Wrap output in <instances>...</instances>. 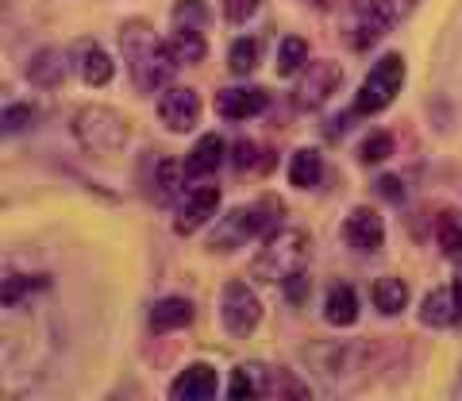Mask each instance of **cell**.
<instances>
[{"label":"cell","instance_id":"11","mask_svg":"<svg viewBox=\"0 0 462 401\" xmlns=\"http://www.w3.org/2000/svg\"><path fill=\"white\" fill-rule=\"evenodd\" d=\"M382 239H385V224H382V217L374 209L358 205V209L346 212V220H343V243L351 251L370 255V251L382 247Z\"/></svg>","mask_w":462,"mask_h":401},{"label":"cell","instance_id":"30","mask_svg":"<svg viewBox=\"0 0 462 401\" xmlns=\"http://www.w3.org/2000/svg\"><path fill=\"white\" fill-rule=\"evenodd\" d=\"M258 12V0H224V20L227 23H247Z\"/></svg>","mask_w":462,"mask_h":401},{"label":"cell","instance_id":"20","mask_svg":"<svg viewBox=\"0 0 462 401\" xmlns=\"http://www.w3.org/2000/svg\"><path fill=\"white\" fill-rule=\"evenodd\" d=\"M78 70L89 85H108L116 74V62L108 59V51H100L97 42H81L78 47Z\"/></svg>","mask_w":462,"mask_h":401},{"label":"cell","instance_id":"15","mask_svg":"<svg viewBox=\"0 0 462 401\" xmlns=\"http://www.w3.org/2000/svg\"><path fill=\"white\" fill-rule=\"evenodd\" d=\"M420 321L428 328H451V324H458L462 321V305H458L455 290L439 285V290L424 294V301H420Z\"/></svg>","mask_w":462,"mask_h":401},{"label":"cell","instance_id":"29","mask_svg":"<svg viewBox=\"0 0 462 401\" xmlns=\"http://www.w3.org/2000/svg\"><path fill=\"white\" fill-rule=\"evenodd\" d=\"M181 174H185V166L178 163H158V185H162V193L173 197L181 190Z\"/></svg>","mask_w":462,"mask_h":401},{"label":"cell","instance_id":"25","mask_svg":"<svg viewBox=\"0 0 462 401\" xmlns=\"http://www.w3.org/2000/svg\"><path fill=\"white\" fill-rule=\"evenodd\" d=\"M305 66H309V42L300 35L282 39V47H278V78L305 74Z\"/></svg>","mask_w":462,"mask_h":401},{"label":"cell","instance_id":"9","mask_svg":"<svg viewBox=\"0 0 462 401\" xmlns=\"http://www.w3.org/2000/svg\"><path fill=\"white\" fill-rule=\"evenodd\" d=\"M339 85H343L339 62H309L293 89V105L300 112H312V108H320L324 100H331V93H339Z\"/></svg>","mask_w":462,"mask_h":401},{"label":"cell","instance_id":"12","mask_svg":"<svg viewBox=\"0 0 462 401\" xmlns=\"http://www.w3.org/2000/svg\"><path fill=\"white\" fill-rule=\"evenodd\" d=\"M216 209H220V190H216V185H197V190L181 200L178 220H173V232L193 236L200 224H208L216 217Z\"/></svg>","mask_w":462,"mask_h":401},{"label":"cell","instance_id":"17","mask_svg":"<svg viewBox=\"0 0 462 401\" xmlns=\"http://www.w3.org/2000/svg\"><path fill=\"white\" fill-rule=\"evenodd\" d=\"M193 317H197V312H193L189 297H162L151 309V328H154V332H178V328H189Z\"/></svg>","mask_w":462,"mask_h":401},{"label":"cell","instance_id":"23","mask_svg":"<svg viewBox=\"0 0 462 401\" xmlns=\"http://www.w3.org/2000/svg\"><path fill=\"white\" fill-rule=\"evenodd\" d=\"M258 62H263V39L239 35V39L227 47V70H231V74L247 78V74H254Z\"/></svg>","mask_w":462,"mask_h":401},{"label":"cell","instance_id":"3","mask_svg":"<svg viewBox=\"0 0 462 401\" xmlns=\"http://www.w3.org/2000/svg\"><path fill=\"white\" fill-rule=\"evenodd\" d=\"M305 263H309V232H300V228H278V232L266 236L251 270L258 282H285L289 275H300Z\"/></svg>","mask_w":462,"mask_h":401},{"label":"cell","instance_id":"4","mask_svg":"<svg viewBox=\"0 0 462 401\" xmlns=\"http://www.w3.org/2000/svg\"><path fill=\"white\" fill-rule=\"evenodd\" d=\"M401 85H404V59L401 54H385V59H378L370 66L366 81L358 85V93H355V105H351L355 117H378V112H385L397 100Z\"/></svg>","mask_w":462,"mask_h":401},{"label":"cell","instance_id":"1","mask_svg":"<svg viewBox=\"0 0 462 401\" xmlns=\"http://www.w3.org/2000/svg\"><path fill=\"white\" fill-rule=\"evenodd\" d=\"M120 51L127 59V70H132V81L139 85L143 93H162L170 89L173 78V62L166 42H158V35L151 32L147 20H127L120 32Z\"/></svg>","mask_w":462,"mask_h":401},{"label":"cell","instance_id":"19","mask_svg":"<svg viewBox=\"0 0 462 401\" xmlns=\"http://www.w3.org/2000/svg\"><path fill=\"white\" fill-rule=\"evenodd\" d=\"M324 317L328 324H336V328H351L358 321V290L355 285H331L328 290V301H324Z\"/></svg>","mask_w":462,"mask_h":401},{"label":"cell","instance_id":"32","mask_svg":"<svg viewBox=\"0 0 462 401\" xmlns=\"http://www.w3.org/2000/svg\"><path fill=\"white\" fill-rule=\"evenodd\" d=\"M27 120H32V108H27V105H12L5 112V127H8V132H23Z\"/></svg>","mask_w":462,"mask_h":401},{"label":"cell","instance_id":"33","mask_svg":"<svg viewBox=\"0 0 462 401\" xmlns=\"http://www.w3.org/2000/svg\"><path fill=\"white\" fill-rule=\"evenodd\" d=\"M305 294H309L305 270H300V275H289V278H285V297H289V301H305Z\"/></svg>","mask_w":462,"mask_h":401},{"label":"cell","instance_id":"22","mask_svg":"<svg viewBox=\"0 0 462 401\" xmlns=\"http://www.w3.org/2000/svg\"><path fill=\"white\" fill-rule=\"evenodd\" d=\"M320 174H324L320 151H316V147L293 151V159H289V182H293L297 190H312V185L320 182Z\"/></svg>","mask_w":462,"mask_h":401},{"label":"cell","instance_id":"5","mask_svg":"<svg viewBox=\"0 0 462 401\" xmlns=\"http://www.w3.org/2000/svg\"><path fill=\"white\" fill-rule=\"evenodd\" d=\"M397 20H401V12L393 0H351L346 20H343V39L355 51H370Z\"/></svg>","mask_w":462,"mask_h":401},{"label":"cell","instance_id":"14","mask_svg":"<svg viewBox=\"0 0 462 401\" xmlns=\"http://www.w3.org/2000/svg\"><path fill=\"white\" fill-rule=\"evenodd\" d=\"M224 154H227V147H224V139L216 135V132H208V135H200L197 143H193V151H189V159H185V178H193V182H200V178H208V174H216V170L224 166Z\"/></svg>","mask_w":462,"mask_h":401},{"label":"cell","instance_id":"27","mask_svg":"<svg viewBox=\"0 0 462 401\" xmlns=\"http://www.w3.org/2000/svg\"><path fill=\"white\" fill-rule=\"evenodd\" d=\"M389 151H393V135L389 132H370L363 143H358V159L366 166H378L382 159H389Z\"/></svg>","mask_w":462,"mask_h":401},{"label":"cell","instance_id":"31","mask_svg":"<svg viewBox=\"0 0 462 401\" xmlns=\"http://www.w3.org/2000/svg\"><path fill=\"white\" fill-rule=\"evenodd\" d=\"M231 163H236V166H243V170H247V166H254V170H258V163H263V151H258L254 143L239 139L236 147H231Z\"/></svg>","mask_w":462,"mask_h":401},{"label":"cell","instance_id":"16","mask_svg":"<svg viewBox=\"0 0 462 401\" xmlns=\"http://www.w3.org/2000/svg\"><path fill=\"white\" fill-rule=\"evenodd\" d=\"M216 370L208 367V363H193V367H185L178 378H173V386H170V394L173 397H185V401H205V397H212L216 394Z\"/></svg>","mask_w":462,"mask_h":401},{"label":"cell","instance_id":"2","mask_svg":"<svg viewBox=\"0 0 462 401\" xmlns=\"http://www.w3.org/2000/svg\"><path fill=\"white\" fill-rule=\"evenodd\" d=\"M282 217H285L282 200L273 197V193H263L258 200H251V205L231 209L227 217H220L216 232L208 236V251H212V255H227V251L243 247V243L254 239V236L278 232V220H282Z\"/></svg>","mask_w":462,"mask_h":401},{"label":"cell","instance_id":"24","mask_svg":"<svg viewBox=\"0 0 462 401\" xmlns=\"http://www.w3.org/2000/svg\"><path fill=\"white\" fill-rule=\"evenodd\" d=\"M409 305V285L401 278H378L374 282V309L382 312V317H397V312Z\"/></svg>","mask_w":462,"mask_h":401},{"label":"cell","instance_id":"10","mask_svg":"<svg viewBox=\"0 0 462 401\" xmlns=\"http://www.w3.org/2000/svg\"><path fill=\"white\" fill-rule=\"evenodd\" d=\"M158 120H162L170 132H193V124L200 120V97L193 89H185V85H170L158 97Z\"/></svg>","mask_w":462,"mask_h":401},{"label":"cell","instance_id":"37","mask_svg":"<svg viewBox=\"0 0 462 401\" xmlns=\"http://www.w3.org/2000/svg\"><path fill=\"white\" fill-rule=\"evenodd\" d=\"M455 397H462V370H458V386H455Z\"/></svg>","mask_w":462,"mask_h":401},{"label":"cell","instance_id":"13","mask_svg":"<svg viewBox=\"0 0 462 401\" xmlns=\"http://www.w3.org/2000/svg\"><path fill=\"white\" fill-rule=\"evenodd\" d=\"M266 108V89H254V85H236V89L216 93V112L224 120H251Z\"/></svg>","mask_w":462,"mask_h":401},{"label":"cell","instance_id":"7","mask_svg":"<svg viewBox=\"0 0 462 401\" xmlns=\"http://www.w3.org/2000/svg\"><path fill=\"white\" fill-rule=\"evenodd\" d=\"M231 397H309V390L300 386L289 370L282 367H263V363H243L227 386Z\"/></svg>","mask_w":462,"mask_h":401},{"label":"cell","instance_id":"21","mask_svg":"<svg viewBox=\"0 0 462 401\" xmlns=\"http://www.w3.org/2000/svg\"><path fill=\"white\" fill-rule=\"evenodd\" d=\"M27 78H32V85H39V89H58L66 78V66H62V54L58 51H39L32 66H27Z\"/></svg>","mask_w":462,"mask_h":401},{"label":"cell","instance_id":"36","mask_svg":"<svg viewBox=\"0 0 462 401\" xmlns=\"http://www.w3.org/2000/svg\"><path fill=\"white\" fill-rule=\"evenodd\" d=\"M393 5H397V12H401V16H404V12H409V8L416 5V0H393Z\"/></svg>","mask_w":462,"mask_h":401},{"label":"cell","instance_id":"28","mask_svg":"<svg viewBox=\"0 0 462 401\" xmlns=\"http://www.w3.org/2000/svg\"><path fill=\"white\" fill-rule=\"evenodd\" d=\"M439 251L443 255L462 251V220L455 217V212H443V220H439Z\"/></svg>","mask_w":462,"mask_h":401},{"label":"cell","instance_id":"35","mask_svg":"<svg viewBox=\"0 0 462 401\" xmlns=\"http://www.w3.org/2000/svg\"><path fill=\"white\" fill-rule=\"evenodd\" d=\"M451 290H455V297H458V305H462V266L455 270V282H451Z\"/></svg>","mask_w":462,"mask_h":401},{"label":"cell","instance_id":"26","mask_svg":"<svg viewBox=\"0 0 462 401\" xmlns=\"http://www.w3.org/2000/svg\"><path fill=\"white\" fill-rule=\"evenodd\" d=\"M173 20H178V27H197V32H205L212 12H208L205 0H178V5H173Z\"/></svg>","mask_w":462,"mask_h":401},{"label":"cell","instance_id":"18","mask_svg":"<svg viewBox=\"0 0 462 401\" xmlns=\"http://www.w3.org/2000/svg\"><path fill=\"white\" fill-rule=\"evenodd\" d=\"M166 51L178 66H193V62H205L208 42H205V32H197V27H173V35L166 39Z\"/></svg>","mask_w":462,"mask_h":401},{"label":"cell","instance_id":"34","mask_svg":"<svg viewBox=\"0 0 462 401\" xmlns=\"http://www.w3.org/2000/svg\"><path fill=\"white\" fill-rule=\"evenodd\" d=\"M374 190H378V197H385V200H401L404 197L401 178H378V182H374Z\"/></svg>","mask_w":462,"mask_h":401},{"label":"cell","instance_id":"6","mask_svg":"<svg viewBox=\"0 0 462 401\" xmlns=\"http://www.w3.org/2000/svg\"><path fill=\"white\" fill-rule=\"evenodd\" d=\"M74 135L81 139L85 151L93 154H116L127 143V120L116 108L105 105H85L74 117Z\"/></svg>","mask_w":462,"mask_h":401},{"label":"cell","instance_id":"8","mask_svg":"<svg viewBox=\"0 0 462 401\" xmlns=\"http://www.w3.org/2000/svg\"><path fill=\"white\" fill-rule=\"evenodd\" d=\"M220 321L236 340H247L258 328V321H263V301L254 297L247 282L231 278L220 290Z\"/></svg>","mask_w":462,"mask_h":401}]
</instances>
